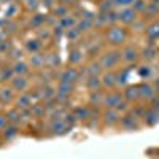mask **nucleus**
I'll return each instance as SVG.
<instances>
[{"label":"nucleus","mask_w":159,"mask_h":159,"mask_svg":"<svg viewBox=\"0 0 159 159\" xmlns=\"http://www.w3.org/2000/svg\"><path fill=\"white\" fill-rule=\"evenodd\" d=\"M70 129L72 127L65 123L64 119H54V121L49 123V127H48V130H51L49 132L51 135H65Z\"/></svg>","instance_id":"obj_1"},{"label":"nucleus","mask_w":159,"mask_h":159,"mask_svg":"<svg viewBox=\"0 0 159 159\" xmlns=\"http://www.w3.org/2000/svg\"><path fill=\"white\" fill-rule=\"evenodd\" d=\"M78 80H80V70L75 69V67H67L65 70H62L61 75H59V81H62V83L75 84Z\"/></svg>","instance_id":"obj_2"},{"label":"nucleus","mask_w":159,"mask_h":159,"mask_svg":"<svg viewBox=\"0 0 159 159\" xmlns=\"http://www.w3.org/2000/svg\"><path fill=\"white\" fill-rule=\"evenodd\" d=\"M29 84H30V83H29L27 76H24V75H16V76L10 81V86L15 89V92H19V94H21V92L27 91V89H29Z\"/></svg>","instance_id":"obj_3"},{"label":"nucleus","mask_w":159,"mask_h":159,"mask_svg":"<svg viewBox=\"0 0 159 159\" xmlns=\"http://www.w3.org/2000/svg\"><path fill=\"white\" fill-rule=\"evenodd\" d=\"M15 103H16L15 107L19 108L21 111L22 110H30V107L34 105V97H32L30 92H21L19 97L15 100Z\"/></svg>","instance_id":"obj_4"},{"label":"nucleus","mask_w":159,"mask_h":159,"mask_svg":"<svg viewBox=\"0 0 159 159\" xmlns=\"http://www.w3.org/2000/svg\"><path fill=\"white\" fill-rule=\"evenodd\" d=\"M107 108H113V110H121V105H124L121 102V97L119 94H115V92H108L107 96L103 97V103Z\"/></svg>","instance_id":"obj_5"},{"label":"nucleus","mask_w":159,"mask_h":159,"mask_svg":"<svg viewBox=\"0 0 159 159\" xmlns=\"http://www.w3.org/2000/svg\"><path fill=\"white\" fill-rule=\"evenodd\" d=\"M16 92L11 86H0V103L2 105H10L15 102Z\"/></svg>","instance_id":"obj_6"},{"label":"nucleus","mask_w":159,"mask_h":159,"mask_svg":"<svg viewBox=\"0 0 159 159\" xmlns=\"http://www.w3.org/2000/svg\"><path fill=\"white\" fill-rule=\"evenodd\" d=\"M121 57V54H118V52H107V54H103L100 57V64L103 69H113L115 65L118 64V59Z\"/></svg>","instance_id":"obj_7"},{"label":"nucleus","mask_w":159,"mask_h":159,"mask_svg":"<svg viewBox=\"0 0 159 159\" xmlns=\"http://www.w3.org/2000/svg\"><path fill=\"white\" fill-rule=\"evenodd\" d=\"M107 38H108V42L113 43V45H118V43H123L124 42V38H126V34L123 29H119V27H111L107 34Z\"/></svg>","instance_id":"obj_8"},{"label":"nucleus","mask_w":159,"mask_h":159,"mask_svg":"<svg viewBox=\"0 0 159 159\" xmlns=\"http://www.w3.org/2000/svg\"><path fill=\"white\" fill-rule=\"evenodd\" d=\"M29 65H32V69H35V70H43L45 65H46V56L45 54H40V52L30 54Z\"/></svg>","instance_id":"obj_9"},{"label":"nucleus","mask_w":159,"mask_h":159,"mask_svg":"<svg viewBox=\"0 0 159 159\" xmlns=\"http://www.w3.org/2000/svg\"><path fill=\"white\" fill-rule=\"evenodd\" d=\"M18 135H19V127H18V124H8V126L2 130V137H3V140H7V142L15 140Z\"/></svg>","instance_id":"obj_10"},{"label":"nucleus","mask_w":159,"mask_h":159,"mask_svg":"<svg viewBox=\"0 0 159 159\" xmlns=\"http://www.w3.org/2000/svg\"><path fill=\"white\" fill-rule=\"evenodd\" d=\"M5 115H7V118H8V123H10V124H19V123H22V121H24V118H22V111H21L19 108H16V107L10 108Z\"/></svg>","instance_id":"obj_11"},{"label":"nucleus","mask_w":159,"mask_h":159,"mask_svg":"<svg viewBox=\"0 0 159 159\" xmlns=\"http://www.w3.org/2000/svg\"><path fill=\"white\" fill-rule=\"evenodd\" d=\"M30 113H32V118H37V119H42V118H45L48 115L45 103H42V102L34 103L32 107H30Z\"/></svg>","instance_id":"obj_12"},{"label":"nucleus","mask_w":159,"mask_h":159,"mask_svg":"<svg viewBox=\"0 0 159 159\" xmlns=\"http://www.w3.org/2000/svg\"><path fill=\"white\" fill-rule=\"evenodd\" d=\"M13 70H15V75H27L30 72V65L25 62V61H16V62H13Z\"/></svg>","instance_id":"obj_13"},{"label":"nucleus","mask_w":159,"mask_h":159,"mask_svg":"<svg viewBox=\"0 0 159 159\" xmlns=\"http://www.w3.org/2000/svg\"><path fill=\"white\" fill-rule=\"evenodd\" d=\"M42 49V42H40L38 38H30L25 42V51L29 52V54H35V52H40Z\"/></svg>","instance_id":"obj_14"},{"label":"nucleus","mask_w":159,"mask_h":159,"mask_svg":"<svg viewBox=\"0 0 159 159\" xmlns=\"http://www.w3.org/2000/svg\"><path fill=\"white\" fill-rule=\"evenodd\" d=\"M84 70H86L88 76H100L103 67H102V64H100V62L96 61V62H91L88 67H84Z\"/></svg>","instance_id":"obj_15"},{"label":"nucleus","mask_w":159,"mask_h":159,"mask_svg":"<svg viewBox=\"0 0 159 159\" xmlns=\"http://www.w3.org/2000/svg\"><path fill=\"white\" fill-rule=\"evenodd\" d=\"M73 113H75L78 121H88V119L91 118V108L89 107H83V105L81 107H76L73 110Z\"/></svg>","instance_id":"obj_16"},{"label":"nucleus","mask_w":159,"mask_h":159,"mask_svg":"<svg viewBox=\"0 0 159 159\" xmlns=\"http://www.w3.org/2000/svg\"><path fill=\"white\" fill-rule=\"evenodd\" d=\"M103 121L107 126H113L119 121V118H118V110H113V108H108V111H105L103 113Z\"/></svg>","instance_id":"obj_17"},{"label":"nucleus","mask_w":159,"mask_h":159,"mask_svg":"<svg viewBox=\"0 0 159 159\" xmlns=\"http://www.w3.org/2000/svg\"><path fill=\"white\" fill-rule=\"evenodd\" d=\"M56 97V88L52 84H45L42 86V100H52Z\"/></svg>","instance_id":"obj_18"},{"label":"nucleus","mask_w":159,"mask_h":159,"mask_svg":"<svg viewBox=\"0 0 159 159\" xmlns=\"http://www.w3.org/2000/svg\"><path fill=\"white\" fill-rule=\"evenodd\" d=\"M86 86L89 91H99L103 84H102V78L100 76H89L86 80Z\"/></svg>","instance_id":"obj_19"},{"label":"nucleus","mask_w":159,"mask_h":159,"mask_svg":"<svg viewBox=\"0 0 159 159\" xmlns=\"http://www.w3.org/2000/svg\"><path fill=\"white\" fill-rule=\"evenodd\" d=\"M103 92L99 89V91H91L89 94V105H102L103 103Z\"/></svg>","instance_id":"obj_20"},{"label":"nucleus","mask_w":159,"mask_h":159,"mask_svg":"<svg viewBox=\"0 0 159 159\" xmlns=\"http://www.w3.org/2000/svg\"><path fill=\"white\" fill-rule=\"evenodd\" d=\"M59 64H61V61H59V54H57L56 51H52V52H49V54H46V65H48L49 69H57Z\"/></svg>","instance_id":"obj_21"},{"label":"nucleus","mask_w":159,"mask_h":159,"mask_svg":"<svg viewBox=\"0 0 159 159\" xmlns=\"http://www.w3.org/2000/svg\"><path fill=\"white\" fill-rule=\"evenodd\" d=\"M76 22H78V19H76V18H73V16L67 15V16L61 18L59 25H61V27H64V29H72V27H75V25H76Z\"/></svg>","instance_id":"obj_22"},{"label":"nucleus","mask_w":159,"mask_h":159,"mask_svg":"<svg viewBox=\"0 0 159 159\" xmlns=\"http://www.w3.org/2000/svg\"><path fill=\"white\" fill-rule=\"evenodd\" d=\"M81 59H83V52L80 51V49H72L70 51V54H69V62H70V65H78L80 62H81Z\"/></svg>","instance_id":"obj_23"},{"label":"nucleus","mask_w":159,"mask_h":159,"mask_svg":"<svg viewBox=\"0 0 159 159\" xmlns=\"http://www.w3.org/2000/svg\"><path fill=\"white\" fill-rule=\"evenodd\" d=\"M119 19H121L123 22H132L135 19V11L134 10H130V8H127V10H123L121 13H119Z\"/></svg>","instance_id":"obj_24"},{"label":"nucleus","mask_w":159,"mask_h":159,"mask_svg":"<svg viewBox=\"0 0 159 159\" xmlns=\"http://www.w3.org/2000/svg\"><path fill=\"white\" fill-rule=\"evenodd\" d=\"M56 91H57V92H61V94H65V96H69V97H70V96H72V92H73V84L59 81V83H57Z\"/></svg>","instance_id":"obj_25"},{"label":"nucleus","mask_w":159,"mask_h":159,"mask_svg":"<svg viewBox=\"0 0 159 159\" xmlns=\"http://www.w3.org/2000/svg\"><path fill=\"white\" fill-rule=\"evenodd\" d=\"M45 22H46V16L45 15H35L30 19V25H32V27H35V29H42V25Z\"/></svg>","instance_id":"obj_26"},{"label":"nucleus","mask_w":159,"mask_h":159,"mask_svg":"<svg viewBox=\"0 0 159 159\" xmlns=\"http://www.w3.org/2000/svg\"><path fill=\"white\" fill-rule=\"evenodd\" d=\"M0 73H2V78H3V81H11L13 78H15V70H13V67H0Z\"/></svg>","instance_id":"obj_27"},{"label":"nucleus","mask_w":159,"mask_h":159,"mask_svg":"<svg viewBox=\"0 0 159 159\" xmlns=\"http://www.w3.org/2000/svg\"><path fill=\"white\" fill-rule=\"evenodd\" d=\"M102 84H103V86H108V88H111L113 84H116V76H115V73H111V72L103 73V76H102Z\"/></svg>","instance_id":"obj_28"},{"label":"nucleus","mask_w":159,"mask_h":159,"mask_svg":"<svg viewBox=\"0 0 159 159\" xmlns=\"http://www.w3.org/2000/svg\"><path fill=\"white\" fill-rule=\"evenodd\" d=\"M94 25V22H91V21H86V19H81V21H78L76 22V29L80 30V32H88V30H91V27Z\"/></svg>","instance_id":"obj_29"},{"label":"nucleus","mask_w":159,"mask_h":159,"mask_svg":"<svg viewBox=\"0 0 159 159\" xmlns=\"http://www.w3.org/2000/svg\"><path fill=\"white\" fill-rule=\"evenodd\" d=\"M69 15V8L65 7V5H57L54 8V16L56 18H64V16H67Z\"/></svg>","instance_id":"obj_30"},{"label":"nucleus","mask_w":159,"mask_h":159,"mask_svg":"<svg viewBox=\"0 0 159 159\" xmlns=\"http://www.w3.org/2000/svg\"><path fill=\"white\" fill-rule=\"evenodd\" d=\"M25 3V8H27V11H37L38 7H40V0H24Z\"/></svg>","instance_id":"obj_31"},{"label":"nucleus","mask_w":159,"mask_h":159,"mask_svg":"<svg viewBox=\"0 0 159 159\" xmlns=\"http://www.w3.org/2000/svg\"><path fill=\"white\" fill-rule=\"evenodd\" d=\"M113 2H111V0H105V2H102L100 5H99V10H100V13H103V15H105V13H110L111 11V8H113Z\"/></svg>","instance_id":"obj_32"},{"label":"nucleus","mask_w":159,"mask_h":159,"mask_svg":"<svg viewBox=\"0 0 159 159\" xmlns=\"http://www.w3.org/2000/svg\"><path fill=\"white\" fill-rule=\"evenodd\" d=\"M139 91H142L140 92V96L142 97H147V99H150V97H153V94H154V92H153V88L151 86H142V88H139Z\"/></svg>","instance_id":"obj_33"},{"label":"nucleus","mask_w":159,"mask_h":159,"mask_svg":"<svg viewBox=\"0 0 159 159\" xmlns=\"http://www.w3.org/2000/svg\"><path fill=\"white\" fill-rule=\"evenodd\" d=\"M140 96V91H139V88H135V86H130V88H127L126 89V97L127 99H132V97H139Z\"/></svg>","instance_id":"obj_34"},{"label":"nucleus","mask_w":159,"mask_h":159,"mask_svg":"<svg viewBox=\"0 0 159 159\" xmlns=\"http://www.w3.org/2000/svg\"><path fill=\"white\" fill-rule=\"evenodd\" d=\"M62 119H64V121L67 123V124H69L70 127H72V126H73L75 123H78V119H76V116H75V113H73V111H72V113H65Z\"/></svg>","instance_id":"obj_35"},{"label":"nucleus","mask_w":159,"mask_h":159,"mask_svg":"<svg viewBox=\"0 0 159 159\" xmlns=\"http://www.w3.org/2000/svg\"><path fill=\"white\" fill-rule=\"evenodd\" d=\"M80 35H81V32H80V30L76 29V25H75V27H72V29H69V30H67V37H69V40H70V42L76 40Z\"/></svg>","instance_id":"obj_36"},{"label":"nucleus","mask_w":159,"mask_h":159,"mask_svg":"<svg viewBox=\"0 0 159 159\" xmlns=\"http://www.w3.org/2000/svg\"><path fill=\"white\" fill-rule=\"evenodd\" d=\"M10 54H13V56H10V59H11L13 62L22 61V51H21V49H13V51H10Z\"/></svg>","instance_id":"obj_37"},{"label":"nucleus","mask_w":159,"mask_h":159,"mask_svg":"<svg viewBox=\"0 0 159 159\" xmlns=\"http://www.w3.org/2000/svg\"><path fill=\"white\" fill-rule=\"evenodd\" d=\"M126 61H132V59H134L135 61V57H137V52L134 51V49H126L124 51V56H123Z\"/></svg>","instance_id":"obj_38"},{"label":"nucleus","mask_w":159,"mask_h":159,"mask_svg":"<svg viewBox=\"0 0 159 159\" xmlns=\"http://www.w3.org/2000/svg\"><path fill=\"white\" fill-rule=\"evenodd\" d=\"M10 123H8V118H7V115H3V113H0V132H2L7 126H8Z\"/></svg>","instance_id":"obj_39"},{"label":"nucleus","mask_w":159,"mask_h":159,"mask_svg":"<svg viewBox=\"0 0 159 159\" xmlns=\"http://www.w3.org/2000/svg\"><path fill=\"white\" fill-rule=\"evenodd\" d=\"M42 3L46 8H54V0H42Z\"/></svg>","instance_id":"obj_40"},{"label":"nucleus","mask_w":159,"mask_h":159,"mask_svg":"<svg viewBox=\"0 0 159 159\" xmlns=\"http://www.w3.org/2000/svg\"><path fill=\"white\" fill-rule=\"evenodd\" d=\"M134 0H116V5H123V7H127V5H130Z\"/></svg>","instance_id":"obj_41"},{"label":"nucleus","mask_w":159,"mask_h":159,"mask_svg":"<svg viewBox=\"0 0 159 159\" xmlns=\"http://www.w3.org/2000/svg\"><path fill=\"white\" fill-rule=\"evenodd\" d=\"M3 83V78H2V73H0V84Z\"/></svg>","instance_id":"obj_42"}]
</instances>
